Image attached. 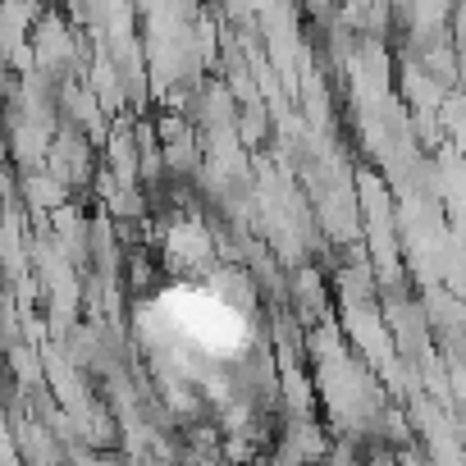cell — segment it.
Masks as SVG:
<instances>
[{
    "label": "cell",
    "mask_w": 466,
    "mask_h": 466,
    "mask_svg": "<svg viewBox=\"0 0 466 466\" xmlns=\"http://www.w3.org/2000/svg\"><path fill=\"white\" fill-rule=\"evenodd\" d=\"M178 325L187 334H197L206 348H228V343H238L243 339V320L233 316L228 307H219L215 298H178Z\"/></svg>",
    "instance_id": "obj_1"
}]
</instances>
